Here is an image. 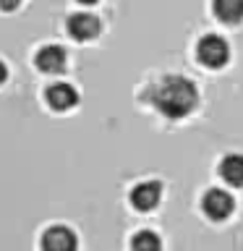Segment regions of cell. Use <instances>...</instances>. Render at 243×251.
I'll list each match as a JSON object with an SVG mask.
<instances>
[{
	"mask_svg": "<svg viewBox=\"0 0 243 251\" xmlns=\"http://www.w3.org/2000/svg\"><path fill=\"white\" fill-rule=\"evenodd\" d=\"M21 5V0H0V8L3 11H13V8H19Z\"/></svg>",
	"mask_w": 243,
	"mask_h": 251,
	"instance_id": "12",
	"label": "cell"
},
{
	"mask_svg": "<svg viewBox=\"0 0 243 251\" xmlns=\"http://www.w3.org/2000/svg\"><path fill=\"white\" fill-rule=\"evenodd\" d=\"M68 34L78 39V42H86V39H94L102 31V24L97 16H92V13H73L68 19Z\"/></svg>",
	"mask_w": 243,
	"mask_h": 251,
	"instance_id": "7",
	"label": "cell"
},
{
	"mask_svg": "<svg viewBox=\"0 0 243 251\" xmlns=\"http://www.w3.org/2000/svg\"><path fill=\"white\" fill-rule=\"evenodd\" d=\"M149 100L165 118L178 121V118L194 113V107L199 105V92L186 76H162L152 86Z\"/></svg>",
	"mask_w": 243,
	"mask_h": 251,
	"instance_id": "1",
	"label": "cell"
},
{
	"mask_svg": "<svg viewBox=\"0 0 243 251\" xmlns=\"http://www.w3.org/2000/svg\"><path fill=\"white\" fill-rule=\"evenodd\" d=\"M45 100H47V105H50L55 113H66V110H71V107L78 102V92H76L71 84L58 81V84H50V86H47Z\"/></svg>",
	"mask_w": 243,
	"mask_h": 251,
	"instance_id": "6",
	"label": "cell"
},
{
	"mask_svg": "<svg viewBox=\"0 0 243 251\" xmlns=\"http://www.w3.org/2000/svg\"><path fill=\"white\" fill-rule=\"evenodd\" d=\"M212 11L222 24H238L243 21V0H215Z\"/></svg>",
	"mask_w": 243,
	"mask_h": 251,
	"instance_id": "10",
	"label": "cell"
},
{
	"mask_svg": "<svg viewBox=\"0 0 243 251\" xmlns=\"http://www.w3.org/2000/svg\"><path fill=\"white\" fill-rule=\"evenodd\" d=\"M219 178L227 186L241 188L243 186V154H227L219 162Z\"/></svg>",
	"mask_w": 243,
	"mask_h": 251,
	"instance_id": "9",
	"label": "cell"
},
{
	"mask_svg": "<svg viewBox=\"0 0 243 251\" xmlns=\"http://www.w3.org/2000/svg\"><path fill=\"white\" fill-rule=\"evenodd\" d=\"M196 58L204 68H222L227 58H230V47L222 37L217 34H207L199 39V45H196Z\"/></svg>",
	"mask_w": 243,
	"mask_h": 251,
	"instance_id": "2",
	"label": "cell"
},
{
	"mask_svg": "<svg viewBox=\"0 0 243 251\" xmlns=\"http://www.w3.org/2000/svg\"><path fill=\"white\" fill-rule=\"evenodd\" d=\"M5 78H8V68H5V63H3V60H0V84H3V81H5Z\"/></svg>",
	"mask_w": 243,
	"mask_h": 251,
	"instance_id": "13",
	"label": "cell"
},
{
	"mask_svg": "<svg viewBox=\"0 0 243 251\" xmlns=\"http://www.w3.org/2000/svg\"><path fill=\"white\" fill-rule=\"evenodd\" d=\"M34 63H37L39 71H45V74H60V71L66 68L68 58H66V50H63L60 45H47L37 52Z\"/></svg>",
	"mask_w": 243,
	"mask_h": 251,
	"instance_id": "8",
	"label": "cell"
},
{
	"mask_svg": "<svg viewBox=\"0 0 243 251\" xmlns=\"http://www.w3.org/2000/svg\"><path fill=\"white\" fill-rule=\"evenodd\" d=\"M201 209L212 223H222V220H227L233 215L235 199L227 191H222V188H209V191L201 196Z\"/></svg>",
	"mask_w": 243,
	"mask_h": 251,
	"instance_id": "3",
	"label": "cell"
},
{
	"mask_svg": "<svg viewBox=\"0 0 243 251\" xmlns=\"http://www.w3.org/2000/svg\"><path fill=\"white\" fill-rule=\"evenodd\" d=\"M162 199V183L160 180H144L131 191V204L139 212H152Z\"/></svg>",
	"mask_w": 243,
	"mask_h": 251,
	"instance_id": "5",
	"label": "cell"
},
{
	"mask_svg": "<svg viewBox=\"0 0 243 251\" xmlns=\"http://www.w3.org/2000/svg\"><path fill=\"white\" fill-rule=\"evenodd\" d=\"M42 251H78V238L68 225H50L39 241Z\"/></svg>",
	"mask_w": 243,
	"mask_h": 251,
	"instance_id": "4",
	"label": "cell"
},
{
	"mask_svg": "<svg viewBox=\"0 0 243 251\" xmlns=\"http://www.w3.org/2000/svg\"><path fill=\"white\" fill-rule=\"evenodd\" d=\"M78 3H84V5H94L97 0H78Z\"/></svg>",
	"mask_w": 243,
	"mask_h": 251,
	"instance_id": "14",
	"label": "cell"
},
{
	"mask_svg": "<svg viewBox=\"0 0 243 251\" xmlns=\"http://www.w3.org/2000/svg\"><path fill=\"white\" fill-rule=\"evenodd\" d=\"M131 249L133 251H162V241L154 230H139L131 238Z\"/></svg>",
	"mask_w": 243,
	"mask_h": 251,
	"instance_id": "11",
	"label": "cell"
}]
</instances>
